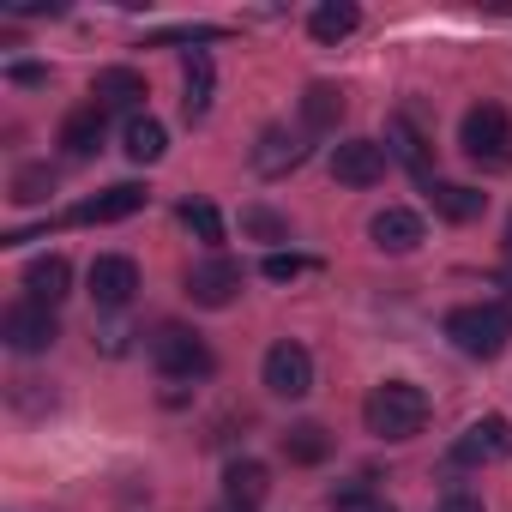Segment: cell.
Segmentation results:
<instances>
[{
  "instance_id": "30bf717a",
  "label": "cell",
  "mask_w": 512,
  "mask_h": 512,
  "mask_svg": "<svg viewBox=\"0 0 512 512\" xmlns=\"http://www.w3.org/2000/svg\"><path fill=\"white\" fill-rule=\"evenodd\" d=\"M139 290V266L127 260V253H97L91 260V296L97 308H127Z\"/></svg>"
},
{
  "instance_id": "4316f807",
  "label": "cell",
  "mask_w": 512,
  "mask_h": 512,
  "mask_svg": "<svg viewBox=\"0 0 512 512\" xmlns=\"http://www.w3.org/2000/svg\"><path fill=\"white\" fill-rule=\"evenodd\" d=\"M241 229H247V235H260V241H290V223L272 217V211H260V205H247V211H241Z\"/></svg>"
},
{
  "instance_id": "8992f818",
  "label": "cell",
  "mask_w": 512,
  "mask_h": 512,
  "mask_svg": "<svg viewBox=\"0 0 512 512\" xmlns=\"http://www.w3.org/2000/svg\"><path fill=\"white\" fill-rule=\"evenodd\" d=\"M266 392L272 398H308L314 392V356L296 338H278L266 350Z\"/></svg>"
},
{
  "instance_id": "7c38bea8",
  "label": "cell",
  "mask_w": 512,
  "mask_h": 512,
  "mask_svg": "<svg viewBox=\"0 0 512 512\" xmlns=\"http://www.w3.org/2000/svg\"><path fill=\"white\" fill-rule=\"evenodd\" d=\"M302 157H308V145H302V133H290V127H266L260 145H253V169H260L266 181H272V175H290Z\"/></svg>"
},
{
  "instance_id": "5bb4252c",
  "label": "cell",
  "mask_w": 512,
  "mask_h": 512,
  "mask_svg": "<svg viewBox=\"0 0 512 512\" xmlns=\"http://www.w3.org/2000/svg\"><path fill=\"white\" fill-rule=\"evenodd\" d=\"M368 235H374L380 253H410V247H422V217L404 211V205H386V211H374Z\"/></svg>"
},
{
  "instance_id": "e0dca14e",
  "label": "cell",
  "mask_w": 512,
  "mask_h": 512,
  "mask_svg": "<svg viewBox=\"0 0 512 512\" xmlns=\"http://www.w3.org/2000/svg\"><path fill=\"white\" fill-rule=\"evenodd\" d=\"M223 494H229L235 506H260V500L272 494V470H266L260 458H235V464L223 470Z\"/></svg>"
},
{
  "instance_id": "277c9868",
  "label": "cell",
  "mask_w": 512,
  "mask_h": 512,
  "mask_svg": "<svg viewBox=\"0 0 512 512\" xmlns=\"http://www.w3.org/2000/svg\"><path fill=\"white\" fill-rule=\"evenodd\" d=\"M151 362H157L169 380H205V374H211V350H205V338L187 332V326H157V332H151Z\"/></svg>"
},
{
  "instance_id": "d6a6232c",
  "label": "cell",
  "mask_w": 512,
  "mask_h": 512,
  "mask_svg": "<svg viewBox=\"0 0 512 512\" xmlns=\"http://www.w3.org/2000/svg\"><path fill=\"white\" fill-rule=\"evenodd\" d=\"M500 253H506V266H512V217H506V241H500Z\"/></svg>"
},
{
  "instance_id": "f1b7e54d",
  "label": "cell",
  "mask_w": 512,
  "mask_h": 512,
  "mask_svg": "<svg viewBox=\"0 0 512 512\" xmlns=\"http://www.w3.org/2000/svg\"><path fill=\"white\" fill-rule=\"evenodd\" d=\"M332 512H392V506H386L374 488L356 482V488H338V494H332Z\"/></svg>"
},
{
  "instance_id": "9c48e42d",
  "label": "cell",
  "mask_w": 512,
  "mask_h": 512,
  "mask_svg": "<svg viewBox=\"0 0 512 512\" xmlns=\"http://www.w3.org/2000/svg\"><path fill=\"white\" fill-rule=\"evenodd\" d=\"M452 458H458V464H494V458H512V422H506V416H482V422H470V428L458 434Z\"/></svg>"
},
{
  "instance_id": "4fadbf2b",
  "label": "cell",
  "mask_w": 512,
  "mask_h": 512,
  "mask_svg": "<svg viewBox=\"0 0 512 512\" xmlns=\"http://www.w3.org/2000/svg\"><path fill=\"white\" fill-rule=\"evenodd\" d=\"M103 127H109V109L103 103H85L61 121V151L67 157H97L103 151Z\"/></svg>"
},
{
  "instance_id": "7a4b0ae2",
  "label": "cell",
  "mask_w": 512,
  "mask_h": 512,
  "mask_svg": "<svg viewBox=\"0 0 512 512\" xmlns=\"http://www.w3.org/2000/svg\"><path fill=\"white\" fill-rule=\"evenodd\" d=\"M446 338L464 350V356H500L512 344V308L500 302H470V308H452L446 314Z\"/></svg>"
},
{
  "instance_id": "d6986e66",
  "label": "cell",
  "mask_w": 512,
  "mask_h": 512,
  "mask_svg": "<svg viewBox=\"0 0 512 512\" xmlns=\"http://www.w3.org/2000/svg\"><path fill=\"white\" fill-rule=\"evenodd\" d=\"M428 199H434V211H440L446 223H470V217H482V205H488V193H476V187H464V181H428Z\"/></svg>"
},
{
  "instance_id": "5b68a950",
  "label": "cell",
  "mask_w": 512,
  "mask_h": 512,
  "mask_svg": "<svg viewBox=\"0 0 512 512\" xmlns=\"http://www.w3.org/2000/svg\"><path fill=\"white\" fill-rule=\"evenodd\" d=\"M0 338H7V350H19V356H37V350H49L61 338V320H55V308L13 302L7 314H0Z\"/></svg>"
},
{
  "instance_id": "1f68e13d",
  "label": "cell",
  "mask_w": 512,
  "mask_h": 512,
  "mask_svg": "<svg viewBox=\"0 0 512 512\" xmlns=\"http://www.w3.org/2000/svg\"><path fill=\"white\" fill-rule=\"evenodd\" d=\"M440 512H482V500H476V494H446Z\"/></svg>"
},
{
  "instance_id": "ffe728a7",
  "label": "cell",
  "mask_w": 512,
  "mask_h": 512,
  "mask_svg": "<svg viewBox=\"0 0 512 512\" xmlns=\"http://www.w3.org/2000/svg\"><path fill=\"white\" fill-rule=\"evenodd\" d=\"M386 151H392V157H404V163L428 181V133H422L410 115H392V121H386Z\"/></svg>"
},
{
  "instance_id": "484cf974",
  "label": "cell",
  "mask_w": 512,
  "mask_h": 512,
  "mask_svg": "<svg viewBox=\"0 0 512 512\" xmlns=\"http://www.w3.org/2000/svg\"><path fill=\"white\" fill-rule=\"evenodd\" d=\"M181 223H187L205 247L223 241V217H217V205H205V199H187V205H181Z\"/></svg>"
},
{
  "instance_id": "44dd1931",
  "label": "cell",
  "mask_w": 512,
  "mask_h": 512,
  "mask_svg": "<svg viewBox=\"0 0 512 512\" xmlns=\"http://www.w3.org/2000/svg\"><path fill=\"white\" fill-rule=\"evenodd\" d=\"M344 121V91L338 85H308V97H302V127L308 133H332Z\"/></svg>"
},
{
  "instance_id": "3957f363",
  "label": "cell",
  "mask_w": 512,
  "mask_h": 512,
  "mask_svg": "<svg viewBox=\"0 0 512 512\" xmlns=\"http://www.w3.org/2000/svg\"><path fill=\"white\" fill-rule=\"evenodd\" d=\"M458 145H464L470 163H482V169H506V163H512V121H506V109H500V103H476V109H464Z\"/></svg>"
},
{
  "instance_id": "6da1fadb",
  "label": "cell",
  "mask_w": 512,
  "mask_h": 512,
  "mask_svg": "<svg viewBox=\"0 0 512 512\" xmlns=\"http://www.w3.org/2000/svg\"><path fill=\"white\" fill-rule=\"evenodd\" d=\"M362 422L380 440H416L428 428V392L410 386V380H386L362 398Z\"/></svg>"
},
{
  "instance_id": "52a82bcc",
  "label": "cell",
  "mask_w": 512,
  "mask_h": 512,
  "mask_svg": "<svg viewBox=\"0 0 512 512\" xmlns=\"http://www.w3.org/2000/svg\"><path fill=\"white\" fill-rule=\"evenodd\" d=\"M386 145L380 139H344V145H332V181H344V187H374V181H386Z\"/></svg>"
},
{
  "instance_id": "d4e9b609",
  "label": "cell",
  "mask_w": 512,
  "mask_h": 512,
  "mask_svg": "<svg viewBox=\"0 0 512 512\" xmlns=\"http://www.w3.org/2000/svg\"><path fill=\"white\" fill-rule=\"evenodd\" d=\"M49 193H55V169L49 163H31V169L13 175V205H43Z\"/></svg>"
},
{
  "instance_id": "8fae6325",
  "label": "cell",
  "mask_w": 512,
  "mask_h": 512,
  "mask_svg": "<svg viewBox=\"0 0 512 512\" xmlns=\"http://www.w3.org/2000/svg\"><path fill=\"white\" fill-rule=\"evenodd\" d=\"M145 187L139 181H115V187H103L97 199H85V205H73L67 211V223H121V217H133V211H145Z\"/></svg>"
},
{
  "instance_id": "ac0fdd59",
  "label": "cell",
  "mask_w": 512,
  "mask_h": 512,
  "mask_svg": "<svg viewBox=\"0 0 512 512\" xmlns=\"http://www.w3.org/2000/svg\"><path fill=\"white\" fill-rule=\"evenodd\" d=\"M91 97H97L103 109H139V103H145V79H139L133 67H103V73L91 79Z\"/></svg>"
},
{
  "instance_id": "2e32d148",
  "label": "cell",
  "mask_w": 512,
  "mask_h": 512,
  "mask_svg": "<svg viewBox=\"0 0 512 512\" xmlns=\"http://www.w3.org/2000/svg\"><path fill=\"white\" fill-rule=\"evenodd\" d=\"M181 109H187V121H205L211 115V91H217V73H211V55L205 49H187V61H181Z\"/></svg>"
},
{
  "instance_id": "7402d4cb",
  "label": "cell",
  "mask_w": 512,
  "mask_h": 512,
  "mask_svg": "<svg viewBox=\"0 0 512 512\" xmlns=\"http://www.w3.org/2000/svg\"><path fill=\"white\" fill-rule=\"evenodd\" d=\"M121 151H127L133 163H157V157L169 151V133H163V121H151V115H133V121H127V133H121Z\"/></svg>"
},
{
  "instance_id": "4dcf8cb0",
  "label": "cell",
  "mask_w": 512,
  "mask_h": 512,
  "mask_svg": "<svg viewBox=\"0 0 512 512\" xmlns=\"http://www.w3.org/2000/svg\"><path fill=\"white\" fill-rule=\"evenodd\" d=\"M7 79H13V85H49V67H31V61H25V67H13Z\"/></svg>"
},
{
  "instance_id": "9a60e30c",
  "label": "cell",
  "mask_w": 512,
  "mask_h": 512,
  "mask_svg": "<svg viewBox=\"0 0 512 512\" xmlns=\"http://www.w3.org/2000/svg\"><path fill=\"white\" fill-rule=\"evenodd\" d=\"M25 290H31L37 308H55V302H67V290H73V266L61 260V253H43V260L25 266Z\"/></svg>"
},
{
  "instance_id": "83f0119b",
  "label": "cell",
  "mask_w": 512,
  "mask_h": 512,
  "mask_svg": "<svg viewBox=\"0 0 512 512\" xmlns=\"http://www.w3.org/2000/svg\"><path fill=\"white\" fill-rule=\"evenodd\" d=\"M217 37H223L217 25H169V31H151L145 43H151V49H163V43H217Z\"/></svg>"
},
{
  "instance_id": "ba28073f",
  "label": "cell",
  "mask_w": 512,
  "mask_h": 512,
  "mask_svg": "<svg viewBox=\"0 0 512 512\" xmlns=\"http://www.w3.org/2000/svg\"><path fill=\"white\" fill-rule=\"evenodd\" d=\"M235 290H241V266L229 260V253H211V260H199V266L187 272V296H193L199 308H229Z\"/></svg>"
},
{
  "instance_id": "836d02e7",
  "label": "cell",
  "mask_w": 512,
  "mask_h": 512,
  "mask_svg": "<svg viewBox=\"0 0 512 512\" xmlns=\"http://www.w3.org/2000/svg\"><path fill=\"white\" fill-rule=\"evenodd\" d=\"M217 512H253V506H235V500H223V506H217Z\"/></svg>"
},
{
  "instance_id": "cb8c5ba5",
  "label": "cell",
  "mask_w": 512,
  "mask_h": 512,
  "mask_svg": "<svg viewBox=\"0 0 512 512\" xmlns=\"http://www.w3.org/2000/svg\"><path fill=\"white\" fill-rule=\"evenodd\" d=\"M326 452H332V434H326L320 422H296V428L284 434V458H290V464H320Z\"/></svg>"
},
{
  "instance_id": "603a6c76",
  "label": "cell",
  "mask_w": 512,
  "mask_h": 512,
  "mask_svg": "<svg viewBox=\"0 0 512 512\" xmlns=\"http://www.w3.org/2000/svg\"><path fill=\"white\" fill-rule=\"evenodd\" d=\"M356 25H362V13H356V0H326V7H314V19H308L314 43H344V37H350Z\"/></svg>"
},
{
  "instance_id": "f546056e",
  "label": "cell",
  "mask_w": 512,
  "mask_h": 512,
  "mask_svg": "<svg viewBox=\"0 0 512 512\" xmlns=\"http://www.w3.org/2000/svg\"><path fill=\"white\" fill-rule=\"evenodd\" d=\"M302 272H308L302 253H266V278H272V284H290V278H302Z\"/></svg>"
}]
</instances>
